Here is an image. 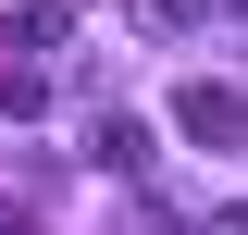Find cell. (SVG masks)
Here are the masks:
<instances>
[{"mask_svg": "<svg viewBox=\"0 0 248 235\" xmlns=\"http://www.w3.org/2000/svg\"><path fill=\"white\" fill-rule=\"evenodd\" d=\"M112 235H186V210H174V198H149V186H137V198L112 210Z\"/></svg>", "mask_w": 248, "mask_h": 235, "instance_id": "obj_6", "label": "cell"}, {"mask_svg": "<svg viewBox=\"0 0 248 235\" xmlns=\"http://www.w3.org/2000/svg\"><path fill=\"white\" fill-rule=\"evenodd\" d=\"M199 13H211V0H124V25H137V37H161V50H174Z\"/></svg>", "mask_w": 248, "mask_h": 235, "instance_id": "obj_5", "label": "cell"}, {"mask_svg": "<svg viewBox=\"0 0 248 235\" xmlns=\"http://www.w3.org/2000/svg\"><path fill=\"white\" fill-rule=\"evenodd\" d=\"M87 161H99V174H149V124H137V112H99L87 124Z\"/></svg>", "mask_w": 248, "mask_h": 235, "instance_id": "obj_3", "label": "cell"}, {"mask_svg": "<svg viewBox=\"0 0 248 235\" xmlns=\"http://www.w3.org/2000/svg\"><path fill=\"white\" fill-rule=\"evenodd\" d=\"M62 37H75V13H62V0H25V13H0V50H13V62H50Z\"/></svg>", "mask_w": 248, "mask_h": 235, "instance_id": "obj_2", "label": "cell"}, {"mask_svg": "<svg viewBox=\"0 0 248 235\" xmlns=\"http://www.w3.org/2000/svg\"><path fill=\"white\" fill-rule=\"evenodd\" d=\"M50 112V62H0V124H37Z\"/></svg>", "mask_w": 248, "mask_h": 235, "instance_id": "obj_4", "label": "cell"}, {"mask_svg": "<svg viewBox=\"0 0 248 235\" xmlns=\"http://www.w3.org/2000/svg\"><path fill=\"white\" fill-rule=\"evenodd\" d=\"M186 235H248V210H199V223H186Z\"/></svg>", "mask_w": 248, "mask_h": 235, "instance_id": "obj_8", "label": "cell"}, {"mask_svg": "<svg viewBox=\"0 0 248 235\" xmlns=\"http://www.w3.org/2000/svg\"><path fill=\"white\" fill-rule=\"evenodd\" d=\"M174 136H199V148H248V87H236V74H186V87H174Z\"/></svg>", "mask_w": 248, "mask_h": 235, "instance_id": "obj_1", "label": "cell"}, {"mask_svg": "<svg viewBox=\"0 0 248 235\" xmlns=\"http://www.w3.org/2000/svg\"><path fill=\"white\" fill-rule=\"evenodd\" d=\"M0 235H37V198H0Z\"/></svg>", "mask_w": 248, "mask_h": 235, "instance_id": "obj_7", "label": "cell"}]
</instances>
